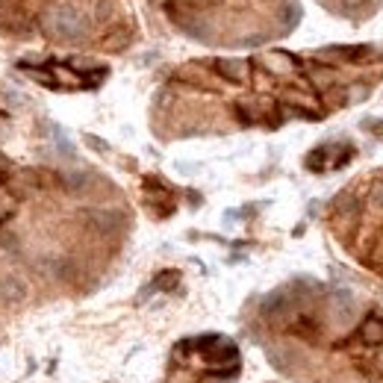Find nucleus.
Listing matches in <instances>:
<instances>
[{
    "mask_svg": "<svg viewBox=\"0 0 383 383\" xmlns=\"http://www.w3.org/2000/svg\"><path fill=\"white\" fill-rule=\"evenodd\" d=\"M215 71L230 83H248V77H251V65H248L245 59H219L215 62Z\"/></svg>",
    "mask_w": 383,
    "mask_h": 383,
    "instance_id": "4",
    "label": "nucleus"
},
{
    "mask_svg": "<svg viewBox=\"0 0 383 383\" xmlns=\"http://www.w3.org/2000/svg\"><path fill=\"white\" fill-rule=\"evenodd\" d=\"M375 204H377V207H380V209H383V186H380V189H377V192H375Z\"/></svg>",
    "mask_w": 383,
    "mask_h": 383,
    "instance_id": "9",
    "label": "nucleus"
},
{
    "mask_svg": "<svg viewBox=\"0 0 383 383\" xmlns=\"http://www.w3.org/2000/svg\"><path fill=\"white\" fill-rule=\"evenodd\" d=\"M177 283H180V274H177V272H162V274L154 280V286H157V289H174Z\"/></svg>",
    "mask_w": 383,
    "mask_h": 383,
    "instance_id": "8",
    "label": "nucleus"
},
{
    "mask_svg": "<svg viewBox=\"0 0 383 383\" xmlns=\"http://www.w3.org/2000/svg\"><path fill=\"white\" fill-rule=\"evenodd\" d=\"M27 295H30V286L18 277V274H6V277H0V301L4 304H12V307H18L27 301Z\"/></svg>",
    "mask_w": 383,
    "mask_h": 383,
    "instance_id": "3",
    "label": "nucleus"
},
{
    "mask_svg": "<svg viewBox=\"0 0 383 383\" xmlns=\"http://www.w3.org/2000/svg\"><path fill=\"white\" fill-rule=\"evenodd\" d=\"M44 32L54 42H80L86 36V21L74 6H54L44 15Z\"/></svg>",
    "mask_w": 383,
    "mask_h": 383,
    "instance_id": "1",
    "label": "nucleus"
},
{
    "mask_svg": "<svg viewBox=\"0 0 383 383\" xmlns=\"http://www.w3.org/2000/svg\"><path fill=\"white\" fill-rule=\"evenodd\" d=\"M360 339L365 345H383V319H377V315L365 319L360 327Z\"/></svg>",
    "mask_w": 383,
    "mask_h": 383,
    "instance_id": "6",
    "label": "nucleus"
},
{
    "mask_svg": "<svg viewBox=\"0 0 383 383\" xmlns=\"http://www.w3.org/2000/svg\"><path fill=\"white\" fill-rule=\"evenodd\" d=\"M204 357L212 363V365H236V345L221 339V336H209V339H201Z\"/></svg>",
    "mask_w": 383,
    "mask_h": 383,
    "instance_id": "2",
    "label": "nucleus"
},
{
    "mask_svg": "<svg viewBox=\"0 0 383 383\" xmlns=\"http://www.w3.org/2000/svg\"><path fill=\"white\" fill-rule=\"evenodd\" d=\"M369 47H327L324 56H342V59H363Z\"/></svg>",
    "mask_w": 383,
    "mask_h": 383,
    "instance_id": "7",
    "label": "nucleus"
},
{
    "mask_svg": "<svg viewBox=\"0 0 383 383\" xmlns=\"http://www.w3.org/2000/svg\"><path fill=\"white\" fill-rule=\"evenodd\" d=\"M89 224L97 233H112L115 227L121 224V215L112 212V209H95V212H89Z\"/></svg>",
    "mask_w": 383,
    "mask_h": 383,
    "instance_id": "5",
    "label": "nucleus"
},
{
    "mask_svg": "<svg viewBox=\"0 0 383 383\" xmlns=\"http://www.w3.org/2000/svg\"><path fill=\"white\" fill-rule=\"evenodd\" d=\"M6 215H9V209H6V207H0V221H4Z\"/></svg>",
    "mask_w": 383,
    "mask_h": 383,
    "instance_id": "10",
    "label": "nucleus"
}]
</instances>
